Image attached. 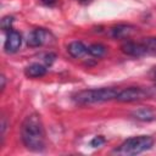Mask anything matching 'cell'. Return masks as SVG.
<instances>
[{"label": "cell", "instance_id": "obj_1", "mask_svg": "<svg viewBox=\"0 0 156 156\" xmlns=\"http://www.w3.org/2000/svg\"><path fill=\"white\" fill-rule=\"evenodd\" d=\"M21 138L27 149L41 151L45 147V134L40 117L37 113L27 116L21 127Z\"/></svg>", "mask_w": 156, "mask_h": 156}, {"label": "cell", "instance_id": "obj_2", "mask_svg": "<svg viewBox=\"0 0 156 156\" xmlns=\"http://www.w3.org/2000/svg\"><path fill=\"white\" fill-rule=\"evenodd\" d=\"M118 90L115 88H100V89H87L77 93L73 100L79 105H91L110 101L116 99Z\"/></svg>", "mask_w": 156, "mask_h": 156}, {"label": "cell", "instance_id": "obj_3", "mask_svg": "<svg viewBox=\"0 0 156 156\" xmlns=\"http://www.w3.org/2000/svg\"><path fill=\"white\" fill-rule=\"evenodd\" d=\"M152 145H154V140L149 135L133 136V138H128L127 140H124L118 147L117 152L122 155H138V154L150 150Z\"/></svg>", "mask_w": 156, "mask_h": 156}, {"label": "cell", "instance_id": "obj_4", "mask_svg": "<svg viewBox=\"0 0 156 156\" xmlns=\"http://www.w3.org/2000/svg\"><path fill=\"white\" fill-rule=\"evenodd\" d=\"M150 95H151L150 90L138 88V87H130V88H127V89L118 91L116 100L119 102H133V101L147 99Z\"/></svg>", "mask_w": 156, "mask_h": 156}, {"label": "cell", "instance_id": "obj_5", "mask_svg": "<svg viewBox=\"0 0 156 156\" xmlns=\"http://www.w3.org/2000/svg\"><path fill=\"white\" fill-rule=\"evenodd\" d=\"M51 40V33L44 28H37L34 30L30 32V34L28 35L27 39V44L30 48H37V46H41L46 43H49Z\"/></svg>", "mask_w": 156, "mask_h": 156}, {"label": "cell", "instance_id": "obj_6", "mask_svg": "<svg viewBox=\"0 0 156 156\" xmlns=\"http://www.w3.org/2000/svg\"><path fill=\"white\" fill-rule=\"evenodd\" d=\"M21 44H22V35L17 30H9L4 45L5 51L9 54L16 52L21 48Z\"/></svg>", "mask_w": 156, "mask_h": 156}, {"label": "cell", "instance_id": "obj_7", "mask_svg": "<svg viewBox=\"0 0 156 156\" xmlns=\"http://www.w3.org/2000/svg\"><path fill=\"white\" fill-rule=\"evenodd\" d=\"M122 52H124L128 56H133V57H140L143 55L146 54L145 48L143 46L141 43H135V41H126L122 44L121 46Z\"/></svg>", "mask_w": 156, "mask_h": 156}, {"label": "cell", "instance_id": "obj_8", "mask_svg": "<svg viewBox=\"0 0 156 156\" xmlns=\"http://www.w3.org/2000/svg\"><path fill=\"white\" fill-rule=\"evenodd\" d=\"M135 30V27L130 24H117L110 29V34L115 39H126L130 37Z\"/></svg>", "mask_w": 156, "mask_h": 156}, {"label": "cell", "instance_id": "obj_9", "mask_svg": "<svg viewBox=\"0 0 156 156\" xmlns=\"http://www.w3.org/2000/svg\"><path fill=\"white\" fill-rule=\"evenodd\" d=\"M68 54L74 57V58H79V57H83L87 52H88V48L82 43V41H72L68 48Z\"/></svg>", "mask_w": 156, "mask_h": 156}, {"label": "cell", "instance_id": "obj_10", "mask_svg": "<svg viewBox=\"0 0 156 156\" xmlns=\"http://www.w3.org/2000/svg\"><path fill=\"white\" fill-rule=\"evenodd\" d=\"M46 67L40 63H32L24 69V74L29 78H40L46 74Z\"/></svg>", "mask_w": 156, "mask_h": 156}, {"label": "cell", "instance_id": "obj_11", "mask_svg": "<svg viewBox=\"0 0 156 156\" xmlns=\"http://www.w3.org/2000/svg\"><path fill=\"white\" fill-rule=\"evenodd\" d=\"M132 116H133L134 118H136V119H139V121H144V122L154 121V119L156 118L154 111L150 110V108H146V107H141V108L135 110V111L132 113Z\"/></svg>", "mask_w": 156, "mask_h": 156}, {"label": "cell", "instance_id": "obj_12", "mask_svg": "<svg viewBox=\"0 0 156 156\" xmlns=\"http://www.w3.org/2000/svg\"><path fill=\"white\" fill-rule=\"evenodd\" d=\"M143 46L145 48L146 54H151V55H156V37H149V38H144L141 41Z\"/></svg>", "mask_w": 156, "mask_h": 156}, {"label": "cell", "instance_id": "obj_13", "mask_svg": "<svg viewBox=\"0 0 156 156\" xmlns=\"http://www.w3.org/2000/svg\"><path fill=\"white\" fill-rule=\"evenodd\" d=\"M106 52V48L102 45V44H91L90 46H88V54H90L91 56L94 57H101L104 56Z\"/></svg>", "mask_w": 156, "mask_h": 156}, {"label": "cell", "instance_id": "obj_14", "mask_svg": "<svg viewBox=\"0 0 156 156\" xmlns=\"http://www.w3.org/2000/svg\"><path fill=\"white\" fill-rule=\"evenodd\" d=\"M12 22H13V17L11 16H6L1 20V28L4 30H11V26H12Z\"/></svg>", "mask_w": 156, "mask_h": 156}, {"label": "cell", "instance_id": "obj_15", "mask_svg": "<svg viewBox=\"0 0 156 156\" xmlns=\"http://www.w3.org/2000/svg\"><path fill=\"white\" fill-rule=\"evenodd\" d=\"M105 141H106V140H105V138H104L102 135H99V136H95V138L90 141V145H91L93 147H98V146L102 145Z\"/></svg>", "mask_w": 156, "mask_h": 156}, {"label": "cell", "instance_id": "obj_16", "mask_svg": "<svg viewBox=\"0 0 156 156\" xmlns=\"http://www.w3.org/2000/svg\"><path fill=\"white\" fill-rule=\"evenodd\" d=\"M55 58H56V55L52 54V52H49V54L45 55V63H46L48 66H51L52 62L55 61Z\"/></svg>", "mask_w": 156, "mask_h": 156}, {"label": "cell", "instance_id": "obj_17", "mask_svg": "<svg viewBox=\"0 0 156 156\" xmlns=\"http://www.w3.org/2000/svg\"><path fill=\"white\" fill-rule=\"evenodd\" d=\"M44 5H46V6H54L56 2H57V0H40Z\"/></svg>", "mask_w": 156, "mask_h": 156}, {"label": "cell", "instance_id": "obj_18", "mask_svg": "<svg viewBox=\"0 0 156 156\" xmlns=\"http://www.w3.org/2000/svg\"><path fill=\"white\" fill-rule=\"evenodd\" d=\"M150 77L156 80V66H154V67L151 68V71H150Z\"/></svg>", "mask_w": 156, "mask_h": 156}, {"label": "cell", "instance_id": "obj_19", "mask_svg": "<svg viewBox=\"0 0 156 156\" xmlns=\"http://www.w3.org/2000/svg\"><path fill=\"white\" fill-rule=\"evenodd\" d=\"M0 80H1V90H4L5 89V76H1Z\"/></svg>", "mask_w": 156, "mask_h": 156}]
</instances>
